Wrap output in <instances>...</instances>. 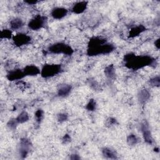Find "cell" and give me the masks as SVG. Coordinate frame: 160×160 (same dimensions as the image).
Instances as JSON below:
<instances>
[{
    "label": "cell",
    "instance_id": "cell-9",
    "mask_svg": "<svg viewBox=\"0 0 160 160\" xmlns=\"http://www.w3.org/2000/svg\"><path fill=\"white\" fill-rule=\"evenodd\" d=\"M68 13V10L64 8L58 7L52 10L51 16L56 19H60L64 18Z\"/></svg>",
    "mask_w": 160,
    "mask_h": 160
},
{
    "label": "cell",
    "instance_id": "cell-5",
    "mask_svg": "<svg viewBox=\"0 0 160 160\" xmlns=\"http://www.w3.org/2000/svg\"><path fill=\"white\" fill-rule=\"evenodd\" d=\"M46 19L47 18L45 16L37 15L29 21L28 26L32 30H38L44 26Z\"/></svg>",
    "mask_w": 160,
    "mask_h": 160
},
{
    "label": "cell",
    "instance_id": "cell-26",
    "mask_svg": "<svg viewBox=\"0 0 160 160\" xmlns=\"http://www.w3.org/2000/svg\"><path fill=\"white\" fill-rule=\"evenodd\" d=\"M17 124L18 122L16 121V119H11L8 122V126L9 129H14L17 126Z\"/></svg>",
    "mask_w": 160,
    "mask_h": 160
},
{
    "label": "cell",
    "instance_id": "cell-20",
    "mask_svg": "<svg viewBox=\"0 0 160 160\" xmlns=\"http://www.w3.org/2000/svg\"><path fill=\"white\" fill-rule=\"evenodd\" d=\"M16 119L18 123L22 124L28 121L29 115L26 111H22L18 115V116Z\"/></svg>",
    "mask_w": 160,
    "mask_h": 160
},
{
    "label": "cell",
    "instance_id": "cell-13",
    "mask_svg": "<svg viewBox=\"0 0 160 160\" xmlns=\"http://www.w3.org/2000/svg\"><path fill=\"white\" fill-rule=\"evenodd\" d=\"M106 42V41L100 37H92L89 41L88 48H93Z\"/></svg>",
    "mask_w": 160,
    "mask_h": 160
},
{
    "label": "cell",
    "instance_id": "cell-24",
    "mask_svg": "<svg viewBox=\"0 0 160 160\" xmlns=\"http://www.w3.org/2000/svg\"><path fill=\"white\" fill-rule=\"evenodd\" d=\"M96 101L93 99H90V101H89V102L86 105V109L88 111H94L95 109H96Z\"/></svg>",
    "mask_w": 160,
    "mask_h": 160
},
{
    "label": "cell",
    "instance_id": "cell-25",
    "mask_svg": "<svg viewBox=\"0 0 160 160\" xmlns=\"http://www.w3.org/2000/svg\"><path fill=\"white\" fill-rule=\"evenodd\" d=\"M35 117L36 121L39 122L43 117V111L41 109H38L35 112Z\"/></svg>",
    "mask_w": 160,
    "mask_h": 160
},
{
    "label": "cell",
    "instance_id": "cell-23",
    "mask_svg": "<svg viewBox=\"0 0 160 160\" xmlns=\"http://www.w3.org/2000/svg\"><path fill=\"white\" fill-rule=\"evenodd\" d=\"M149 84L152 86L159 87L160 85V78L159 76L154 77L149 80Z\"/></svg>",
    "mask_w": 160,
    "mask_h": 160
},
{
    "label": "cell",
    "instance_id": "cell-12",
    "mask_svg": "<svg viewBox=\"0 0 160 160\" xmlns=\"http://www.w3.org/2000/svg\"><path fill=\"white\" fill-rule=\"evenodd\" d=\"M87 5H88V2L86 1L78 2L73 6L72 8V11L76 14H81L86 10L87 8Z\"/></svg>",
    "mask_w": 160,
    "mask_h": 160
},
{
    "label": "cell",
    "instance_id": "cell-27",
    "mask_svg": "<svg viewBox=\"0 0 160 160\" xmlns=\"http://www.w3.org/2000/svg\"><path fill=\"white\" fill-rule=\"evenodd\" d=\"M58 119L59 121L63 122V121L67 120L68 115L66 114H65V113H60L58 116Z\"/></svg>",
    "mask_w": 160,
    "mask_h": 160
},
{
    "label": "cell",
    "instance_id": "cell-8",
    "mask_svg": "<svg viewBox=\"0 0 160 160\" xmlns=\"http://www.w3.org/2000/svg\"><path fill=\"white\" fill-rule=\"evenodd\" d=\"M25 74L21 69H14L12 71H10L7 74V78L9 81H15V80H20L25 76Z\"/></svg>",
    "mask_w": 160,
    "mask_h": 160
},
{
    "label": "cell",
    "instance_id": "cell-22",
    "mask_svg": "<svg viewBox=\"0 0 160 160\" xmlns=\"http://www.w3.org/2000/svg\"><path fill=\"white\" fill-rule=\"evenodd\" d=\"M138 141V139L137 137L134 134H132L128 136V137L127 138L128 144L130 146L136 145L137 144Z\"/></svg>",
    "mask_w": 160,
    "mask_h": 160
},
{
    "label": "cell",
    "instance_id": "cell-1",
    "mask_svg": "<svg viewBox=\"0 0 160 160\" xmlns=\"http://www.w3.org/2000/svg\"><path fill=\"white\" fill-rule=\"evenodd\" d=\"M124 61L127 68L137 70L152 65L154 62V59L149 56H136L133 53H128L124 56Z\"/></svg>",
    "mask_w": 160,
    "mask_h": 160
},
{
    "label": "cell",
    "instance_id": "cell-10",
    "mask_svg": "<svg viewBox=\"0 0 160 160\" xmlns=\"http://www.w3.org/2000/svg\"><path fill=\"white\" fill-rule=\"evenodd\" d=\"M141 130L143 134V138L144 141L148 143V144H152L153 142V139L152 138L151 134L150 131L148 129V125H146L145 123L142 124L141 125Z\"/></svg>",
    "mask_w": 160,
    "mask_h": 160
},
{
    "label": "cell",
    "instance_id": "cell-7",
    "mask_svg": "<svg viewBox=\"0 0 160 160\" xmlns=\"http://www.w3.org/2000/svg\"><path fill=\"white\" fill-rule=\"evenodd\" d=\"M31 147V143L30 141L26 138L21 139L20 141V150L19 152L22 158H25L28 154Z\"/></svg>",
    "mask_w": 160,
    "mask_h": 160
},
{
    "label": "cell",
    "instance_id": "cell-33",
    "mask_svg": "<svg viewBox=\"0 0 160 160\" xmlns=\"http://www.w3.org/2000/svg\"><path fill=\"white\" fill-rule=\"evenodd\" d=\"M154 44H155V46L157 47V48L159 49V39H158L155 41Z\"/></svg>",
    "mask_w": 160,
    "mask_h": 160
},
{
    "label": "cell",
    "instance_id": "cell-19",
    "mask_svg": "<svg viewBox=\"0 0 160 160\" xmlns=\"http://www.w3.org/2000/svg\"><path fill=\"white\" fill-rule=\"evenodd\" d=\"M105 75L109 79H113L115 77V69L113 65H109L104 69Z\"/></svg>",
    "mask_w": 160,
    "mask_h": 160
},
{
    "label": "cell",
    "instance_id": "cell-11",
    "mask_svg": "<svg viewBox=\"0 0 160 160\" xmlns=\"http://www.w3.org/2000/svg\"><path fill=\"white\" fill-rule=\"evenodd\" d=\"M23 71L26 76H36L41 73L39 69L34 65H28L26 66Z\"/></svg>",
    "mask_w": 160,
    "mask_h": 160
},
{
    "label": "cell",
    "instance_id": "cell-4",
    "mask_svg": "<svg viewBox=\"0 0 160 160\" xmlns=\"http://www.w3.org/2000/svg\"><path fill=\"white\" fill-rule=\"evenodd\" d=\"M61 70L60 64H46L41 71V74L43 78H49L54 76L58 74Z\"/></svg>",
    "mask_w": 160,
    "mask_h": 160
},
{
    "label": "cell",
    "instance_id": "cell-28",
    "mask_svg": "<svg viewBox=\"0 0 160 160\" xmlns=\"http://www.w3.org/2000/svg\"><path fill=\"white\" fill-rule=\"evenodd\" d=\"M117 123V121L114 119V118H109L107 121H106V124L108 126H113L114 124H116Z\"/></svg>",
    "mask_w": 160,
    "mask_h": 160
},
{
    "label": "cell",
    "instance_id": "cell-15",
    "mask_svg": "<svg viewBox=\"0 0 160 160\" xmlns=\"http://www.w3.org/2000/svg\"><path fill=\"white\" fill-rule=\"evenodd\" d=\"M24 26L23 21L21 20V19L16 18L13 19L10 22V27L11 29L12 30H17L20 28H21Z\"/></svg>",
    "mask_w": 160,
    "mask_h": 160
},
{
    "label": "cell",
    "instance_id": "cell-18",
    "mask_svg": "<svg viewBox=\"0 0 160 160\" xmlns=\"http://www.w3.org/2000/svg\"><path fill=\"white\" fill-rule=\"evenodd\" d=\"M71 86L68 84H65L60 87V88L58 89V95L61 97H64L67 95H68L71 90Z\"/></svg>",
    "mask_w": 160,
    "mask_h": 160
},
{
    "label": "cell",
    "instance_id": "cell-6",
    "mask_svg": "<svg viewBox=\"0 0 160 160\" xmlns=\"http://www.w3.org/2000/svg\"><path fill=\"white\" fill-rule=\"evenodd\" d=\"M14 43L17 46H21L28 44L31 41V38L27 34L19 33L12 37Z\"/></svg>",
    "mask_w": 160,
    "mask_h": 160
},
{
    "label": "cell",
    "instance_id": "cell-17",
    "mask_svg": "<svg viewBox=\"0 0 160 160\" xmlns=\"http://www.w3.org/2000/svg\"><path fill=\"white\" fill-rule=\"evenodd\" d=\"M102 152L103 156L108 159H117V155L115 151H114L110 148H103L102 150Z\"/></svg>",
    "mask_w": 160,
    "mask_h": 160
},
{
    "label": "cell",
    "instance_id": "cell-2",
    "mask_svg": "<svg viewBox=\"0 0 160 160\" xmlns=\"http://www.w3.org/2000/svg\"><path fill=\"white\" fill-rule=\"evenodd\" d=\"M114 49V46L109 43H104L93 48H88L87 54L88 56H97L99 54H108L112 52Z\"/></svg>",
    "mask_w": 160,
    "mask_h": 160
},
{
    "label": "cell",
    "instance_id": "cell-30",
    "mask_svg": "<svg viewBox=\"0 0 160 160\" xmlns=\"http://www.w3.org/2000/svg\"><path fill=\"white\" fill-rule=\"evenodd\" d=\"M70 140H71V138H70V136H69L68 134H66V135L64 136L63 139H62L63 142H65V143L69 142Z\"/></svg>",
    "mask_w": 160,
    "mask_h": 160
},
{
    "label": "cell",
    "instance_id": "cell-31",
    "mask_svg": "<svg viewBox=\"0 0 160 160\" xmlns=\"http://www.w3.org/2000/svg\"><path fill=\"white\" fill-rule=\"evenodd\" d=\"M70 159L74 160V159H79L80 158L77 154H72L71 156L70 157Z\"/></svg>",
    "mask_w": 160,
    "mask_h": 160
},
{
    "label": "cell",
    "instance_id": "cell-3",
    "mask_svg": "<svg viewBox=\"0 0 160 160\" xmlns=\"http://www.w3.org/2000/svg\"><path fill=\"white\" fill-rule=\"evenodd\" d=\"M49 51L54 54H64L66 55H71L73 52L71 47L68 44L62 42H58L52 44L48 48Z\"/></svg>",
    "mask_w": 160,
    "mask_h": 160
},
{
    "label": "cell",
    "instance_id": "cell-32",
    "mask_svg": "<svg viewBox=\"0 0 160 160\" xmlns=\"http://www.w3.org/2000/svg\"><path fill=\"white\" fill-rule=\"evenodd\" d=\"M24 2L28 3V4H31V5L35 4H36L38 2V1H26Z\"/></svg>",
    "mask_w": 160,
    "mask_h": 160
},
{
    "label": "cell",
    "instance_id": "cell-21",
    "mask_svg": "<svg viewBox=\"0 0 160 160\" xmlns=\"http://www.w3.org/2000/svg\"><path fill=\"white\" fill-rule=\"evenodd\" d=\"M1 39H11L12 38V32L9 29H3L0 33Z\"/></svg>",
    "mask_w": 160,
    "mask_h": 160
},
{
    "label": "cell",
    "instance_id": "cell-14",
    "mask_svg": "<svg viewBox=\"0 0 160 160\" xmlns=\"http://www.w3.org/2000/svg\"><path fill=\"white\" fill-rule=\"evenodd\" d=\"M146 30V28L143 25H138L137 26L133 27L131 29L129 33V38H134L141 33H142L143 31Z\"/></svg>",
    "mask_w": 160,
    "mask_h": 160
},
{
    "label": "cell",
    "instance_id": "cell-29",
    "mask_svg": "<svg viewBox=\"0 0 160 160\" xmlns=\"http://www.w3.org/2000/svg\"><path fill=\"white\" fill-rule=\"evenodd\" d=\"M89 84H90V86L94 89H97L99 87L98 82L95 80H90Z\"/></svg>",
    "mask_w": 160,
    "mask_h": 160
},
{
    "label": "cell",
    "instance_id": "cell-16",
    "mask_svg": "<svg viewBox=\"0 0 160 160\" xmlns=\"http://www.w3.org/2000/svg\"><path fill=\"white\" fill-rule=\"evenodd\" d=\"M149 97L150 94L149 91L146 89H142L138 93V99L141 104H143L146 101H147L149 99Z\"/></svg>",
    "mask_w": 160,
    "mask_h": 160
}]
</instances>
